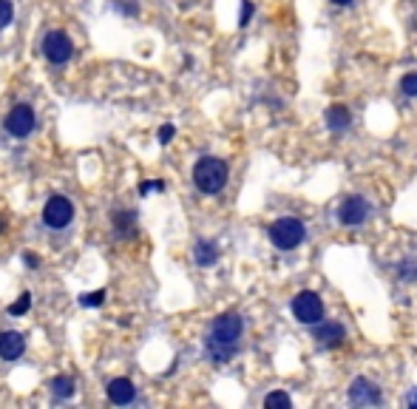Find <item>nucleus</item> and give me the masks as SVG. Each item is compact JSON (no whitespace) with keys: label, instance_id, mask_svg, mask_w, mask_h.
Here are the masks:
<instances>
[{"label":"nucleus","instance_id":"bb28decb","mask_svg":"<svg viewBox=\"0 0 417 409\" xmlns=\"http://www.w3.org/2000/svg\"><path fill=\"white\" fill-rule=\"evenodd\" d=\"M23 261H26V267H32V270H34V267H40V259H37L34 253H26V256H23Z\"/></svg>","mask_w":417,"mask_h":409},{"label":"nucleus","instance_id":"6e6552de","mask_svg":"<svg viewBox=\"0 0 417 409\" xmlns=\"http://www.w3.org/2000/svg\"><path fill=\"white\" fill-rule=\"evenodd\" d=\"M369 216V202L364 196H346L340 204H338V222L346 225V228H358L364 225Z\"/></svg>","mask_w":417,"mask_h":409},{"label":"nucleus","instance_id":"f8f14e48","mask_svg":"<svg viewBox=\"0 0 417 409\" xmlns=\"http://www.w3.org/2000/svg\"><path fill=\"white\" fill-rule=\"evenodd\" d=\"M343 338H346V330H343L340 324L324 321L321 327H315V341H318L321 347H338Z\"/></svg>","mask_w":417,"mask_h":409},{"label":"nucleus","instance_id":"39448f33","mask_svg":"<svg viewBox=\"0 0 417 409\" xmlns=\"http://www.w3.org/2000/svg\"><path fill=\"white\" fill-rule=\"evenodd\" d=\"M43 54H46L48 63L62 65V63L72 60L74 43H72V37H68L62 29H54V32H48V34L43 37Z\"/></svg>","mask_w":417,"mask_h":409},{"label":"nucleus","instance_id":"393cba45","mask_svg":"<svg viewBox=\"0 0 417 409\" xmlns=\"http://www.w3.org/2000/svg\"><path fill=\"white\" fill-rule=\"evenodd\" d=\"M173 134H176V128H173V125H162V128H159V143H162V145H168V143L173 140Z\"/></svg>","mask_w":417,"mask_h":409},{"label":"nucleus","instance_id":"9b49d317","mask_svg":"<svg viewBox=\"0 0 417 409\" xmlns=\"http://www.w3.org/2000/svg\"><path fill=\"white\" fill-rule=\"evenodd\" d=\"M105 392H108V401L117 403V406H128L136 398V387H133L131 378H114V381H108Z\"/></svg>","mask_w":417,"mask_h":409},{"label":"nucleus","instance_id":"6ab92c4d","mask_svg":"<svg viewBox=\"0 0 417 409\" xmlns=\"http://www.w3.org/2000/svg\"><path fill=\"white\" fill-rule=\"evenodd\" d=\"M264 406H293V398L287 392H270L264 398Z\"/></svg>","mask_w":417,"mask_h":409},{"label":"nucleus","instance_id":"1a4fd4ad","mask_svg":"<svg viewBox=\"0 0 417 409\" xmlns=\"http://www.w3.org/2000/svg\"><path fill=\"white\" fill-rule=\"evenodd\" d=\"M26 353V335L18 330L0 332V358L4 361H18Z\"/></svg>","mask_w":417,"mask_h":409},{"label":"nucleus","instance_id":"423d86ee","mask_svg":"<svg viewBox=\"0 0 417 409\" xmlns=\"http://www.w3.org/2000/svg\"><path fill=\"white\" fill-rule=\"evenodd\" d=\"M6 131H9V136H15V140H26V136L34 131V125H37V117H34V108L32 105H26V103H18L9 114H6Z\"/></svg>","mask_w":417,"mask_h":409},{"label":"nucleus","instance_id":"7ed1b4c3","mask_svg":"<svg viewBox=\"0 0 417 409\" xmlns=\"http://www.w3.org/2000/svg\"><path fill=\"white\" fill-rule=\"evenodd\" d=\"M307 236V225L301 219H293V216H284V219H275L270 225V242L278 247V250H293L304 242Z\"/></svg>","mask_w":417,"mask_h":409},{"label":"nucleus","instance_id":"f257e3e1","mask_svg":"<svg viewBox=\"0 0 417 409\" xmlns=\"http://www.w3.org/2000/svg\"><path fill=\"white\" fill-rule=\"evenodd\" d=\"M241 332H244V321L239 313H225L219 316L211 330H207V338H204V350L216 364H227L236 353H239V341H241Z\"/></svg>","mask_w":417,"mask_h":409},{"label":"nucleus","instance_id":"4468645a","mask_svg":"<svg viewBox=\"0 0 417 409\" xmlns=\"http://www.w3.org/2000/svg\"><path fill=\"white\" fill-rule=\"evenodd\" d=\"M350 122H352V114H350V108H346V105H332L326 111V125L332 131H346V128H350Z\"/></svg>","mask_w":417,"mask_h":409},{"label":"nucleus","instance_id":"cd10ccee","mask_svg":"<svg viewBox=\"0 0 417 409\" xmlns=\"http://www.w3.org/2000/svg\"><path fill=\"white\" fill-rule=\"evenodd\" d=\"M406 403H409V406H417V392H411V395L406 398Z\"/></svg>","mask_w":417,"mask_h":409},{"label":"nucleus","instance_id":"5701e85b","mask_svg":"<svg viewBox=\"0 0 417 409\" xmlns=\"http://www.w3.org/2000/svg\"><path fill=\"white\" fill-rule=\"evenodd\" d=\"M250 18H253V4H250V0H244V4H241V18H239V26H247V23H250Z\"/></svg>","mask_w":417,"mask_h":409},{"label":"nucleus","instance_id":"a211bd4d","mask_svg":"<svg viewBox=\"0 0 417 409\" xmlns=\"http://www.w3.org/2000/svg\"><path fill=\"white\" fill-rule=\"evenodd\" d=\"M12 20H15V6H12V0H0V32H4Z\"/></svg>","mask_w":417,"mask_h":409},{"label":"nucleus","instance_id":"c85d7f7f","mask_svg":"<svg viewBox=\"0 0 417 409\" xmlns=\"http://www.w3.org/2000/svg\"><path fill=\"white\" fill-rule=\"evenodd\" d=\"M332 4H338V6H346V4H350V0H332Z\"/></svg>","mask_w":417,"mask_h":409},{"label":"nucleus","instance_id":"20e7f679","mask_svg":"<svg viewBox=\"0 0 417 409\" xmlns=\"http://www.w3.org/2000/svg\"><path fill=\"white\" fill-rule=\"evenodd\" d=\"M72 219H74V204H72V199L68 196H51L46 204H43V222H46V228H51V231H62V228H68L72 225Z\"/></svg>","mask_w":417,"mask_h":409},{"label":"nucleus","instance_id":"f03ea898","mask_svg":"<svg viewBox=\"0 0 417 409\" xmlns=\"http://www.w3.org/2000/svg\"><path fill=\"white\" fill-rule=\"evenodd\" d=\"M193 185L207 196L222 193L227 185V165L219 157H201L193 165Z\"/></svg>","mask_w":417,"mask_h":409},{"label":"nucleus","instance_id":"b1692460","mask_svg":"<svg viewBox=\"0 0 417 409\" xmlns=\"http://www.w3.org/2000/svg\"><path fill=\"white\" fill-rule=\"evenodd\" d=\"M400 276H403L406 282H411V279H417V264H411V261H406V264L400 267Z\"/></svg>","mask_w":417,"mask_h":409},{"label":"nucleus","instance_id":"aec40b11","mask_svg":"<svg viewBox=\"0 0 417 409\" xmlns=\"http://www.w3.org/2000/svg\"><path fill=\"white\" fill-rule=\"evenodd\" d=\"M102 301H105V290H94V293L80 296V307H100Z\"/></svg>","mask_w":417,"mask_h":409},{"label":"nucleus","instance_id":"a878e982","mask_svg":"<svg viewBox=\"0 0 417 409\" xmlns=\"http://www.w3.org/2000/svg\"><path fill=\"white\" fill-rule=\"evenodd\" d=\"M114 9L122 15H136V4H122V0H114Z\"/></svg>","mask_w":417,"mask_h":409},{"label":"nucleus","instance_id":"2eb2a0df","mask_svg":"<svg viewBox=\"0 0 417 409\" xmlns=\"http://www.w3.org/2000/svg\"><path fill=\"white\" fill-rule=\"evenodd\" d=\"M74 378L72 375H57L54 381H51V395H54V401H68V398H74Z\"/></svg>","mask_w":417,"mask_h":409},{"label":"nucleus","instance_id":"4be33fe9","mask_svg":"<svg viewBox=\"0 0 417 409\" xmlns=\"http://www.w3.org/2000/svg\"><path fill=\"white\" fill-rule=\"evenodd\" d=\"M165 185L159 182V179H148V182H143V185H139V193H143V196H148L151 190H162Z\"/></svg>","mask_w":417,"mask_h":409},{"label":"nucleus","instance_id":"c756f323","mask_svg":"<svg viewBox=\"0 0 417 409\" xmlns=\"http://www.w3.org/2000/svg\"><path fill=\"white\" fill-rule=\"evenodd\" d=\"M6 231V219H0V233H4Z\"/></svg>","mask_w":417,"mask_h":409},{"label":"nucleus","instance_id":"9d476101","mask_svg":"<svg viewBox=\"0 0 417 409\" xmlns=\"http://www.w3.org/2000/svg\"><path fill=\"white\" fill-rule=\"evenodd\" d=\"M350 401L355 403V406H375V403H380V392H378V387L372 384V381H366V378H355L352 381V387H350Z\"/></svg>","mask_w":417,"mask_h":409},{"label":"nucleus","instance_id":"ddd939ff","mask_svg":"<svg viewBox=\"0 0 417 409\" xmlns=\"http://www.w3.org/2000/svg\"><path fill=\"white\" fill-rule=\"evenodd\" d=\"M193 259H196L199 267H211V264H216V261H219V247H216V242H207V239L196 242V247H193Z\"/></svg>","mask_w":417,"mask_h":409},{"label":"nucleus","instance_id":"dca6fc26","mask_svg":"<svg viewBox=\"0 0 417 409\" xmlns=\"http://www.w3.org/2000/svg\"><path fill=\"white\" fill-rule=\"evenodd\" d=\"M133 222H136V214H131V211H117L114 214V228H117L119 236H131L133 233Z\"/></svg>","mask_w":417,"mask_h":409},{"label":"nucleus","instance_id":"412c9836","mask_svg":"<svg viewBox=\"0 0 417 409\" xmlns=\"http://www.w3.org/2000/svg\"><path fill=\"white\" fill-rule=\"evenodd\" d=\"M400 89H403L406 97H417V74H406L400 80Z\"/></svg>","mask_w":417,"mask_h":409},{"label":"nucleus","instance_id":"0eeeda50","mask_svg":"<svg viewBox=\"0 0 417 409\" xmlns=\"http://www.w3.org/2000/svg\"><path fill=\"white\" fill-rule=\"evenodd\" d=\"M293 316H296L301 324H318V321L324 318V301L318 299V293L301 290V293L293 299Z\"/></svg>","mask_w":417,"mask_h":409},{"label":"nucleus","instance_id":"f3484780","mask_svg":"<svg viewBox=\"0 0 417 409\" xmlns=\"http://www.w3.org/2000/svg\"><path fill=\"white\" fill-rule=\"evenodd\" d=\"M29 307H32V293H23L18 301L9 304V316H26Z\"/></svg>","mask_w":417,"mask_h":409}]
</instances>
